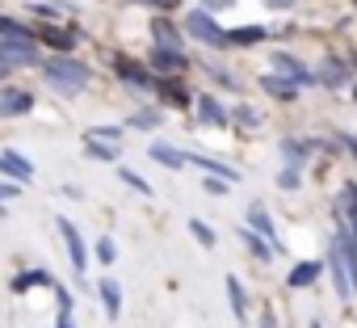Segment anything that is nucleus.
Returning <instances> with one entry per match:
<instances>
[{
  "instance_id": "nucleus-1",
  "label": "nucleus",
  "mask_w": 357,
  "mask_h": 328,
  "mask_svg": "<svg viewBox=\"0 0 357 328\" xmlns=\"http://www.w3.org/2000/svg\"><path fill=\"white\" fill-rule=\"evenodd\" d=\"M47 80H51L55 89H63V93H80V89L89 84V68L76 64V59H68V55H59V59L47 64Z\"/></svg>"
},
{
  "instance_id": "nucleus-2",
  "label": "nucleus",
  "mask_w": 357,
  "mask_h": 328,
  "mask_svg": "<svg viewBox=\"0 0 357 328\" xmlns=\"http://www.w3.org/2000/svg\"><path fill=\"white\" fill-rule=\"evenodd\" d=\"M190 34H194V38H202V43H211V47H223V43H231V38H227V34H223V30H219V26L211 22V17H206L202 9H198V13L190 17Z\"/></svg>"
},
{
  "instance_id": "nucleus-3",
  "label": "nucleus",
  "mask_w": 357,
  "mask_h": 328,
  "mask_svg": "<svg viewBox=\"0 0 357 328\" xmlns=\"http://www.w3.org/2000/svg\"><path fill=\"white\" fill-rule=\"evenodd\" d=\"M59 232H63V240H68V257H72V265L84 274V265H89V257H84V240H80V232H76V223H59Z\"/></svg>"
},
{
  "instance_id": "nucleus-4",
  "label": "nucleus",
  "mask_w": 357,
  "mask_h": 328,
  "mask_svg": "<svg viewBox=\"0 0 357 328\" xmlns=\"http://www.w3.org/2000/svg\"><path fill=\"white\" fill-rule=\"evenodd\" d=\"M0 173H9V177H17V181H26L34 169H30V160H22L17 151H0Z\"/></svg>"
},
{
  "instance_id": "nucleus-5",
  "label": "nucleus",
  "mask_w": 357,
  "mask_h": 328,
  "mask_svg": "<svg viewBox=\"0 0 357 328\" xmlns=\"http://www.w3.org/2000/svg\"><path fill=\"white\" fill-rule=\"evenodd\" d=\"M30 93L26 89H9V93H0V114H22V110H30Z\"/></svg>"
},
{
  "instance_id": "nucleus-6",
  "label": "nucleus",
  "mask_w": 357,
  "mask_h": 328,
  "mask_svg": "<svg viewBox=\"0 0 357 328\" xmlns=\"http://www.w3.org/2000/svg\"><path fill=\"white\" fill-rule=\"evenodd\" d=\"M151 160H160L164 169H181V164H185V156H181V151H172L168 143H155V147H151Z\"/></svg>"
},
{
  "instance_id": "nucleus-7",
  "label": "nucleus",
  "mask_w": 357,
  "mask_h": 328,
  "mask_svg": "<svg viewBox=\"0 0 357 328\" xmlns=\"http://www.w3.org/2000/svg\"><path fill=\"white\" fill-rule=\"evenodd\" d=\"M273 68H278V72H286L294 84H307V80H311V76H307V72H303V68H298L290 55H273Z\"/></svg>"
},
{
  "instance_id": "nucleus-8",
  "label": "nucleus",
  "mask_w": 357,
  "mask_h": 328,
  "mask_svg": "<svg viewBox=\"0 0 357 328\" xmlns=\"http://www.w3.org/2000/svg\"><path fill=\"white\" fill-rule=\"evenodd\" d=\"M198 110H202V118H206L211 126H223V122H227V114H223V105H219L215 97H202V101H198Z\"/></svg>"
},
{
  "instance_id": "nucleus-9",
  "label": "nucleus",
  "mask_w": 357,
  "mask_h": 328,
  "mask_svg": "<svg viewBox=\"0 0 357 328\" xmlns=\"http://www.w3.org/2000/svg\"><path fill=\"white\" fill-rule=\"evenodd\" d=\"M155 68H160V72H181L185 59H181V51H164V47H160V51H155Z\"/></svg>"
},
{
  "instance_id": "nucleus-10",
  "label": "nucleus",
  "mask_w": 357,
  "mask_h": 328,
  "mask_svg": "<svg viewBox=\"0 0 357 328\" xmlns=\"http://www.w3.org/2000/svg\"><path fill=\"white\" fill-rule=\"evenodd\" d=\"M155 43H160L164 51H181V38H176V30H172L168 22H155Z\"/></svg>"
},
{
  "instance_id": "nucleus-11",
  "label": "nucleus",
  "mask_w": 357,
  "mask_h": 328,
  "mask_svg": "<svg viewBox=\"0 0 357 328\" xmlns=\"http://www.w3.org/2000/svg\"><path fill=\"white\" fill-rule=\"evenodd\" d=\"M265 89H269V93H278V97H294V89H298V84H294V80H278V76H265Z\"/></svg>"
},
{
  "instance_id": "nucleus-12",
  "label": "nucleus",
  "mask_w": 357,
  "mask_h": 328,
  "mask_svg": "<svg viewBox=\"0 0 357 328\" xmlns=\"http://www.w3.org/2000/svg\"><path fill=\"white\" fill-rule=\"evenodd\" d=\"M248 219H252V228H257L261 236H273V223H269V215H265V207H252V211H248Z\"/></svg>"
},
{
  "instance_id": "nucleus-13",
  "label": "nucleus",
  "mask_w": 357,
  "mask_h": 328,
  "mask_svg": "<svg viewBox=\"0 0 357 328\" xmlns=\"http://www.w3.org/2000/svg\"><path fill=\"white\" fill-rule=\"evenodd\" d=\"M315 274H319V265H298V269H290V286H307V282H315Z\"/></svg>"
},
{
  "instance_id": "nucleus-14",
  "label": "nucleus",
  "mask_w": 357,
  "mask_h": 328,
  "mask_svg": "<svg viewBox=\"0 0 357 328\" xmlns=\"http://www.w3.org/2000/svg\"><path fill=\"white\" fill-rule=\"evenodd\" d=\"M340 257H344V269H349V286H353V295H357V253H353L349 244H340Z\"/></svg>"
},
{
  "instance_id": "nucleus-15",
  "label": "nucleus",
  "mask_w": 357,
  "mask_h": 328,
  "mask_svg": "<svg viewBox=\"0 0 357 328\" xmlns=\"http://www.w3.org/2000/svg\"><path fill=\"white\" fill-rule=\"evenodd\" d=\"M43 38H47L51 47H59V51L72 47V30H43Z\"/></svg>"
},
{
  "instance_id": "nucleus-16",
  "label": "nucleus",
  "mask_w": 357,
  "mask_h": 328,
  "mask_svg": "<svg viewBox=\"0 0 357 328\" xmlns=\"http://www.w3.org/2000/svg\"><path fill=\"white\" fill-rule=\"evenodd\" d=\"M101 299H105V307H109V315H118V282H101Z\"/></svg>"
},
{
  "instance_id": "nucleus-17",
  "label": "nucleus",
  "mask_w": 357,
  "mask_h": 328,
  "mask_svg": "<svg viewBox=\"0 0 357 328\" xmlns=\"http://www.w3.org/2000/svg\"><path fill=\"white\" fill-rule=\"evenodd\" d=\"M118 72H122V76H126V80H130V84H143V89H147V84H151V80H147V76H143V72H139V68H135V64H118Z\"/></svg>"
},
{
  "instance_id": "nucleus-18",
  "label": "nucleus",
  "mask_w": 357,
  "mask_h": 328,
  "mask_svg": "<svg viewBox=\"0 0 357 328\" xmlns=\"http://www.w3.org/2000/svg\"><path fill=\"white\" fill-rule=\"evenodd\" d=\"M89 156H93V160H114V147H105V143H97V139L89 135Z\"/></svg>"
},
{
  "instance_id": "nucleus-19",
  "label": "nucleus",
  "mask_w": 357,
  "mask_h": 328,
  "mask_svg": "<svg viewBox=\"0 0 357 328\" xmlns=\"http://www.w3.org/2000/svg\"><path fill=\"white\" fill-rule=\"evenodd\" d=\"M190 232H194V236H198V240H202V244H206V248H211V244H215V232H211V228H206V223H202V219H194V223H190Z\"/></svg>"
},
{
  "instance_id": "nucleus-20",
  "label": "nucleus",
  "mask_w": 357,
  "mask_h": 328,
  "mask_svg": "<svg viewBox=\"0 0 357 328\" xmlns=\"http://www.w3.org/2000/svg\"><path fill=\"white\" fill-rule=\"evenodd\" d=\"M227 290H231V307H236V315H244V290H240V282L227 278Z\"/></svg>"
},
{
  "instance_id": "nucleus-21",
  "label": "nucleus",
  "mask_w": 357,
  "mask_h": 328,
  "mask_svg": "<svg viewBox=\"0 0 357 328\" xmlns=\"http://www.w3.org/2000/svg\"><path fill=\"white\" fill-rule=\"evenodd\" d=\"M122 181H126V186H130L135 194H151V190H147V181H143V177H135L130 169H122Z\"/></svg>"
},
{
  "instance_id": "nucleus-22",
  "label": "nucleus",
  "mask_w": 357,
  "mask_h": 328,
  "mask_svg": "<svg viewBox=\"0 0 357 328\" xmlns=\"http://www.w3.org/2000/svg\"><path fill=\"white\" fill-rule=\"evenodd\" d=\"M130 122H135L139 131H151V126H155V114H151V110H143V114H135Z\"/></svg>"
},
{
  "instance_id": "nucleus-23",
  "label": "nucleus",
  "mask_w": 357,
  "mask_h": 328,
  "mask_svg": "<svg viewBox=\"0 0 357 328\" xmlns=\"http://www.w3.org/2000/svg\"><path fill=\"white\" fill-rule=\"evenodd\" d=\"M340 207H344V211H357V186H344V194H340Z\"/></svg>"
},
{
  "instance_id": "nucleus-24",
  "label": "nucleus",
  "mask_w": 357,
  "mask_h": 328,
  "mask_svg": "<svg viewBox=\"0 0 357 328\" xmlns=\"http://www.w3.org/2000/svg\"><path fill=\"white\" fill-rule=\"evenodd\" d=\"M261 34H265V30H240V34H236V43H240V47H248V43H261Z\"/></svg>"
},
{
  "instance_id": "nucleus-25",
  "label": "nucleus",
  "mask_w": 357,
  "mask_h": 328,
  "mask_svg": "<svg viewBox=\"0 0 357 328\" xmlns=\"http://www.w3.org/2000/svg\"><path fill=\"white\" fill-rule=\"evenodd\" d=\"M38 282H47V274H26V278H17L13 286H17V290H26V286H38Z\"/></svg>"
},
{
  "instance_id": "nucleus-26",
  "label": "nucleus",
  "mask_w": 357,
  "mask_h": 328,
  "mask_svg": "<svg viewBox=\"0 0 357 328\" xmlns=\"http://www.w3.org/2000/svg\"><path fill=\"white\" fill-rule=\"evenodd\" d=\"M59 328H72V303L59 299Z\"/></svg>"
},
{
  "instance_id": "nucleus-27",
  "label": "nucleus",
  "mask_w": 357,
  "mask_h": 328,
  "mask_svg": "<svg viewBox=\"0 0 357 328\" xmlns=\"http://www.w3.org/2000/svg\"><path fill=\"white\" fill-rule=\"evenodd\" d=\"M206 190H211V194H227V177H219V173H215V177L206 181Z\"/></svg>"
},
{
  "instance_id": "nucleus-28",
  "label": "nucleus",
  "mask_w": 357,
  "mask_h": 328,
  "mask_svg": "<svg viewBox=\"0 0 357 328\" xmlns=\"http://www.w3.org/2000/svg\"><path fill=\"white\" fill-rule=\"evenodd\" d=\"M319 76H324V80H340V76H344V72H340V64H328V68H324V72H319Z\"/></svg>"
},
{
  "instance_id": "nucleus-29",
  "label": "nucleus",
  "mask_w": 357,
  "mask_h": 328,
  "mask_svg": "<svg viewBox=\"0 0 357 328\" xmlns=\"http://www.w3.org/2000/svg\"><path fill=\"white\" fill-rule=\"evenodd\" d=\"M97 257H101V261H114V244H109V240H101V244H97Z\"/></svg>"
},
{
  "instance_id": "nucleus-30",
  "label": "nucleus",
  "mask_w": 357,
  "mask_h": 328,
  "mask_svg": "<svg viewBox=\"0 0 357 328\" xmlns=\"http://www.w3.org/2000/svg\"><path fill=\"white\" fill-rule=\"evenodd\" d=\"M0 198H17V190L13 186H0Z\"/></svg>"
},
{
  "instance_id": "nucleus-31",
  "label": "nucleus",
  "mask_w": 357,
  "mask_h": 328,
  "mask_svg": "<svg viewBox=\"0 0 357 328\" xmlns=\"http://www.w3.org/2000/svg\"><path fill=\"white\" fill-rule=\"evenodd\" d=\"M147 5H168V9H172V5H176V0H147Z\"/></svg>"
},
{
  "instance_id": "nucleus-32",
  "label": "nucleus",
  "mask_w": 357,
  "mask_h": 328,
  "mask_svg": "<svg viewBox=\"0 0 357 328\" xmlns=\"http://www.w3.org/2000/svg\"><path fill=\"white\" fill-rule=\"evenodd\" d=\"M269 5H273V9H286V5H290V0H269Z\"/></svg>"
},
{
  "instance_id": "nucleus-33",
  "label": "nucleus",
  "mask_w": 357,
  "mask_h": 328,
  "mask_svg": "<svg viewBox=\"0 0 357 328\" xmlns=\"http://www.w3.org/2000/svg\"><path fill=\"white\" fill-rule=\"evenodd\" d=\"M353 236H357V223H353Z\"/></svg>"
}]
</instances>
